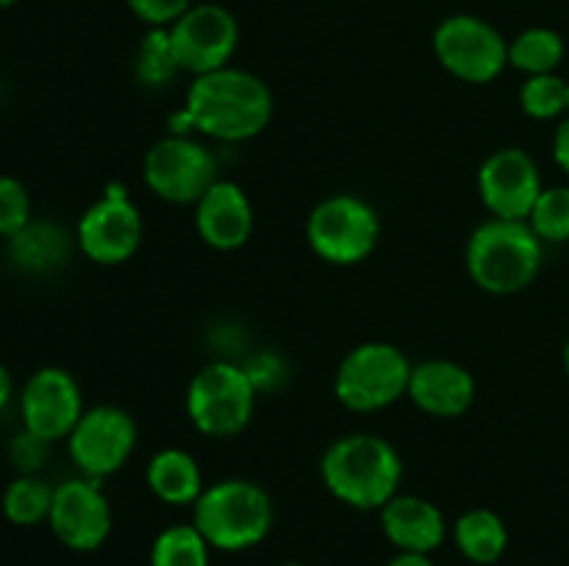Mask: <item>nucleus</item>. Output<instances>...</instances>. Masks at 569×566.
<instances>
[{
	"instance_id": "1",
	"label": "nucleus",
	"mask_w": 569,
	"mask_h": 566,
	"mask_svg": "<svg viewBox=\"0 0 569 566\" xmlns=\"http://www.w3.org/2000/svg\"><path fill=\"white\" fill-rule=\"evenodd\" d=\"M183 111L192 128L220 142H244L270 125L272 92L259 75L239 67L192 78L183 98Z\"/></svg>"
},
{
	"instance_id": "2",
	"label": "nucleus",
	"mask_w": 569,
	"mask_h": 566,
	"mask_svg": "<svg viewBox=\"0 0 569 566\" xmlns=\"http://www.w3.org/2000/svg\"><path fill=\"white\" fill-rule=\"evenodd\" d=\"M320 477L339 503L356 511H381L403 481L398 449L376 433H348L322 453Z\"/></svg>"
},
{
	"instance_id": "3",
	"label": "nucleus",
	"mask_w": 569,
	"mask_h": 566,
	"mask_svg": "<svg viewBox=\"0 0 569 566\" xmlns=\"http://www.w3.org/2000/svg\"><path fill=\"white\" fill-rule=\"evenodd\" d=\"M545 242L528 220L489 216L467 239L465 264L472 283L489 294H517L537 281Z\"/></svg>"
},
{
	"instance_id": "4",
	"label": "nucleus",
	"mask_w": 569,
	"mask_h": 566,
	"mask_svg": "<svg viewBox=\"0 0 569 566\" xmlns=\"http://www.w3.org/2000/svg\"><path fill=\"white\" fill-rule=\"evenodd\" d=\"M272 499L259 483L228 477L206 486L192 505V525L203 533L211 549L242 553L264 542L272 530Z\"/></svg>"
},
{
	"instance_id": "5",
	"label": "nucleus",
	"mask_w": 569,
	"mask_h": 566,
	"mask_svg": "<svg viewBox=\"0 0 569 566\" xmlns=\"http://www.w3.org/2000/svg\"><path fill=\"white\" fill-rule=\"evenodd\" d=\"M411 361L398 344L365 342L350 350L333 375V394L356 414L383 411L409 394Z\"/></svg>"
},
{
	"instance_id": "6",
	"label": "nucleus",
	"mask_w": 569,
	"mask_h": 566,
	"mask_svg": "<svg viewBox=\"0 0 569 566\" xmlns=\"http://www.w3.org/2000/svg\"><path fill=\"white\" fill-rule=\"evenodd\" d=\"M259 388L233 361H211L189 381L187 416L203 436L231 438L250 425Z\"/></svg>"
},
{
	"instance_id": "7",
	"label": "nucleus",
	"mask_w": 569,
	"mask_h": 566,
	"mask_svg": "<svg viewBox=\"0 0 569 566\" xmlns=\"http://www.w3.org/2000/svg\"><path fill=\"white\" fill-rule=\"evenodd\" d=\"M306 239L311 253L328 264H361L378 247L381 216L359 194H331L311 209Z\"/></svg>"
},
{
	"instance_id": "8",
	"label": "nucleus",
	"mask_w": 569,
	"mask_h": 566,
	"mask_svg": "<svg viewBox=\"0 0 569 566\" xmlns=\"http://www.w3.org/2000/svg\"><path fill=\"white\" fill-rule=\"evenodd\" d=\"M142 178L164 203L194 205L220 181V164L203 142L189 133H170L148 148Z\"/></svg>"
},
{
	"instance_id": "9",
	"label": "nucleus",
	"mask_w": 569,
	"mask_h": 566,
	"mask_svg": "<svg viewBox=\"0 0 569 566\" xmlns=\"http://www.w3.org/2000/svg\"><path fill=\"white\" fill-rule=\"evenodd\" d=\"M433 55L465 83H492L509 67V42L492 22L476 14H453L433 31Z\"/></svg>"
},
{
	"instance_id": "10",
	"label": "nucleus",
	"mask_w": 569,
	"mask_h": 566,
	"mask_svg": "<svg viewBox=\"0 0 569 566\" xmlns=\"http://www.w3.org/2000/svg\"><path fill=\"white\" fill-rule=\"evenodd\" d=\"M142 214L120 183L106 186L103 198L94 200L83 211L76 228L78 250L100 266H117L131 261L142 244Z\"/></svg>"
},
{
	"instance_id": "11",
	"label": "nucleus",
	"mask_w": 569,
	"mask_h": 566,
	"mask_svg": "<svg viewBox=\"0 0 569 566\" xmlns=\"http://www.w3.org/2000/svg\"><path fill=\"white\" fill-rule=\"evenodd\" d=\"M167 31L178 67L194 78L231 64L239 48L237 17L220 3H192Z\"/></svg>"
},
{
	"instance_id": "12",
	"label": "nucleus",
	"mask_w": 569,
	"mask_h": 566,
	"mask_svg": "<svg viewBox=\"0 0 569 566\" xmlns=\"http://www.w3.org/2000/svg\"><path fill=\"white\" fill-rule=\"evenodd\" d=\"M137 447V422L120 405H92L67 436L72 464L83 477H109L126 466Z\"/></svg>"
},
{
	"instance_id": "13",
	"label": "nucleus",
	"mask_w": 569,
	"mask_h": 566,
	"mask_svg": "<svg viewBox=\"0 0 569 566\" xmlns=\"http://www.w3.org/2000/svg\"><path fill=\"white\" fill-rule=\"evenodd\" d=\"M537 161L522 148H500L478 166V198L498 220H528L542 194Z\"/></svg>"
},
{
	"instance_id": "14",
	"label": "nucleus",
	"mask_w": 569,
	"mask_h": 566,
	"mask_svg": "<svg viewBox=\"0 0 569 566\" xmlns=\"http://www.w3.org/2000/svg\"><path fill=\"white\" fill-rule=\"evenodd\" d=\"M48 525L72 553H92L103 547L111 533V505L100 483L92 477H72L59 483Z\"/></svg>"
},
{
	"instance_id": "15",
	"label": "nucleus",
	"mask_w": 569,
	"mask_h": 566,
	"mask_svg": "<svg viewBox=\"0 0 569 566\" xmlns=\"http://www.w3.org/2000/svg\"><path fill=\"white\" fill-rule=\"evenodd\" d=\"M81 386L61 366H42L26 381L20 394L22 427L44 442H59L72 433L83 414Z\"/></svg>"
},
{
	"instance_id": "16",
	"label": "nucleus",
	"mask_w": 569,
	"mask_h": 566,
	"mask_svg": "<svg viewBox=\"0 0 569 566\" xmlns=\"http://www.w3.org/2000/svg\"><path fill=\"white\" fill-rule=\"evenodd\" d=\"M253 203L237 181L220 178L203 198L194 203V228L209 247L231 253L248 244L253 233Z\"/></svg>"
},
{
	"instance_id": "17",
	"label": "nucleus",
	"mask_w": 569,
	"mask_h": 566,
	"mask_svg": "<svg viewBox=\"0 0 569 566\" xmlns=\"http://www.w3.org/2000/svg\"><path fill=\"white\" fill-rule=\"evenodd\" d=\"M476 377L467 366L448 358H428L411 366L409 394L406 397L428 416L456 420L476 403Z\"/></svg>"
},
{
	"instance_id": "18",
	"label": "nucleus",
	"mask_w": 569,
	"mask_h": 566,
	"mask_svg": "<svg viewBox=\"0 0 569 566\" xmlns=\"http://www.w3.org/2000/svg\"><path fill=\"white\" fill-rule=\"evenodd\" d=\"M378 514H381L383 536L392 547H398V553L431 555L448 536L442 508L417 494L398 492Z\"/></svg>"
},
{
	"instance_id": "19",
	"label": "nucleus",
	"mask_w": 569,
	"mask_h": 566,
	"mask_svg": "<svg viewBox=\"0 0 569 566\" xmlns=\"http://www.w3.org/2000/svg\"><path fill=\"white\" fill-rule=\"evenodd\" d=\"M6 242H9V259L17 270L28 275H48L67 264L76 239L59 222L31 220Z\"/></svg>"
},
{
	"instance_id": "20",
	"label": "nucleus",
	"mask_w": 569,
	"mask_h": 566,
	"mask_svg": "<svg viewBox=\"0 0 569 566\" xmlns=\"http://www.w3.org/2000/svg\"><path fill=\"white\" fill-rule=\"evenodd\" d=\"M144 481L153 497L167 505H194L206 488L200 464L181 447L159 449L144 469Z\"/></svg>"
},
{
	"instance_id": "21",
	"label": "nucleus",
	"mask_w": 569,
	"mask_h": 566,
	"mask_svg": "<svg viewBox=\"0 0 569 566\" xmlns=\"http://www.w3.org/2000/svg\"><path fill=\"white\" fill-rule=\"evenodd\" d=\"M456 549L472 564L489 566L503 558L509 547V527L503 516L489 508H472L461 514L453 525Z\"/></svg>"
},
{
	"instance_id": "22",
	"label": "nucleus",
	"mask_w": 569,
	"mask_h": 566,
	"mask_svg": "<svg viewBox=\"0 0 569 566\" xmlns=\"http://www.w3.org/2000/svg\"><path fill=\"white\" fill-rule=\"evenodd\" d=\"M565 39L553 28H526L509 42V67L531 75H548L565 61Z\"/></svg>"
},
{
	"instance_id": "23",
	"label": "nucleus",
	"mask_w": 569,
	"mask_h": 566,
	"mask_svg": "<svg viewBox=\"0 0 569 566\" xmlns=\"http://www.w3.org/2000/svg\"><path fill=\"white\" fill-rule=\"evenodd\" d=\"M53 486L42 481L37 475H20L6 486L3 499V516L11 525L31 527L39 522H48L50 505H53Z\"/></svg>"
},
{
	"instance_id": "24",
	"label": "nucleus",
	"mask_w": 569,
	"mask_h": 566,
	"mask_svg": "<svg viewBox=\"0 0 569 566\" xmlns=\"http://www.w3.org/2000/svg\"><path fill=\"white\" fill-rule=\"evenodd\" d=\"M209 558L211 544L192 522L164 527L150 547V566H209Z\"/></svg>"
},
{
	"instance_id": "25",
	"label": "nucleus",
	"mask_w": 569,
	"mask_h": 566,
	"mask_svg": "<svg viewBox=\"0 0 569 566\" xmlns=\"http://www.w3.org/2000/svg\"><path fill=\"white\" fill-rule=\"evenodd\" d=\"M133 70H137V81L148 89H164L181 72L167 28H150L144 33L142 42H139Z\"/></svg>"
},
{
	"instance_id": "26",
	"label": "nucleus",
	"mask_w": 569,
	"mask_h": 566,
	"mask_svg": "<svg viewBox=\"0 0 569 566\" xmlns=\"http://www.w3.org/2000/svg\"><path fill=\"white\" fill-rule=\"evenodd\" d=\"M520 109L531 120H559L569 111L567 81L556 72L526 78L520 87Z\"/></svg>"
},
{
	"instance_id": "27",
	"label": "nucleus",
	"mask_w": 569,
	"mask_h": 566,
	"mask_svg": "<svg viewBox=\"0 0 569 566\" xmlns=\"http://www.w3.org/2000/svg\"><path fill=\"white\" fill-rule=\"evenodd\" d=\"M528 225L542 242H569V186H545L528 214Z\"/></svg>"
},
{
	"instance_id": "28",
	"label": "nucleus",
	"mask_w": 569,
	"mask_h": 566,
	"mask_svg": "<svg viewBox=\"0 0 569 566\" xmlns=\"http://www.w3.org/2000/svg\"><path fill=\"white\" fill-rule=\"evenodd\" d=\"M31 220V194L26 183L11 175H0V236L11 239Z\"/></svg>"
},
{
	"instance_id": "29",
	"label": "nucleus",
	"mask_w": 569,
	"mask_h": 566,
	"mask_svg": "<svg viewBox=\"0 0 569 566\" xmlns=\"http://www.w3.org/2000/svg\"><path fill=\"white\" fill-rule=\"evenodd\" d=\"M48 449H50V442H44V438H39L37 433L22 427L9 444L11 464L17 466L20 475H33V472L44 464V458H48Z\"/></svg>"
},
{
	"instance_id": "30",
	"label": "nucleus",
	"mask_w": 569,
	"mask_h": 566,
	"mask_svg": "<svg viewBox=\"0 0 569 566\" xmlns=\"http://www.w3.org/2000/svg\"><path fill=\"white\" fill-rule=\"evenodd\" d=\"M126 3L144 26L170 28L192 6V0H126Z\"/></svg>"
},
{
	"instance_id": "31",
	"label": "nucleus",
	"mask_w": 569,
	"mask_h": 566,
	"mask_svg": "<svg viewBox=\"0 0 569 566\" xmlns=\"http://www.w3.org/2000/svg\"><path fill=\"white\" fill-rule=\"evenodd\" d=\"M244 370H248L250 381H253V386L259 388V392H261V388H272L283 377V364L276 358V355H270V353L256 355V358L250 361Z\"/></svg>"
},
{
	"instance_id": "32",
	"label": "nucleus",
	"mask_w": 569,
	"mask_h": 566,
	"mask_svg": "<svg viewBox=\"0 0 569 566\" xmlns=\"http://www.w3.org/2000/svg\"><path fill=\"white\" fill-rule=\"evenodd\" d=\"M553 159L569 175V117L559 122V128L553 133Z\"/></svg>"
},
{
	"instance_id": "33",
	"label": "nucleus",
	"mask_w": 569,
	"mask_h": 566,
	"mask_svg": "<svg viewBox=\"0 0 569 566\" xmlns=\"http://www.w3.org/2000/svg\"><path fill=\"white\" fill-rule=\"evenodd\" d=\"M387 566H437L431 555H417V553H398Z\"/></svg>"
},
{
	"instance_id": "34",
	"label": "nucleus",
	"mask_w": 569,
	"mask_h": 566,
	"mask_svg": "<svg viewBox=\"0 0 569 566\" xmlns=\"http://www.w3.org/2000/svg\"><path fill=\"white\" fill-rule=\"evenodd\" d=\"M11 375H9V370H6L3 364H0V411L6 408V405H9V400H11Z\"/></svg>"
},
{
	"instance_id": "35",
	"label": "nucleus",
	"mask_w": 569,
	"mask_h": 566,
	"mask_svg": "<svg viewBox=\"0 0 569 566\" xmlns=\"http://www.w3.org/2000/svg\"><path fill=\"white\" fill-rule=\"evenodd\" d=\"M561 364H565V372H567V377H569V336H567V342H565V350H561Z\"/></svg>"
},
{
	"instance_id": "36",
	"label": "nucleus",
	"mask_w": 569,
	"mask_h": 566,
	"mask_svg": "<svg viewBox=\"0 0 569 566\" xmlns=\"http://www.w3.org/2000/svg\"><path fill=\"white\" fill-rule=\"evenodd\" d=\"M17 0H0V9H9V6H14Z\"/></svg>"
},
{
	"instance_id": "37",
	"label": "nucleus",
	"mask_w": 569,
	"mask_h": 566,
	"mask_svg": "<svg viewBox=\"0 0 569 566\" xmlns=\"http://www.w3.org/2000/svg\"><path fill=\"white\" fill-rule=\"evenodd\" d=\"M281 566H303V564H298V560H287V564H281Z\"/></svg>"
},
{
	"instance_id": "38",
	"label": "nucleus",
	"mask_w": 569,
	"mask_h": 566,
	"mask_svg": "<svg viewBox=\"0 0 569 566\" xmlns=\"http://www.w3.org/2000/svg\"><path fill=\"white\" fill-rule=\"evenodd\" d=\"M567 94H569V78H567ZM567 114H569V111H567Z\"/></svg>"
}]
</instances>
